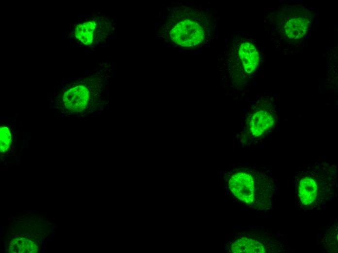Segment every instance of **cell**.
Returning a JSON list of instances; mask_svg holds the SVG:
<instances>
[{"instance_id":"obj_3","label":"cell","mask_w":338,"mask_h":253,"mask_svg":"<svg viewBox=\"0 0 338 253\" xmlns=\"http://www.w3.org/2000/svg\"><path fill=\"white\" fill-rule=\"evenodd\" d=\"M229 188L233 195L246 204L254 200V182L252 176L245 172L233 174L229 181Z\"/></svg>"},{"instance_id":"obj_4","label":"cell","mask_w":338,"mask_h":253,"mask_svg":"<svg viewBox=\"0 0 338 253\" xmlns=\"http://www.w3.org/2000/svg\"><path fill=\"white\" fill-rule=\"evenodd\" d=\"M275 113L270 109L263 108L255 111L249 119L248 125L250 133L259 138L269 133L276 124Z\"/></svg>"},{"instance_id":"obj_8","label":"cell","mask_w":338,"mask_h":253,"mask_svg":"<svg viewBox=\"0 0 338 253\" xmlns=\"http://www.w3.org/2000/svg\"><path fill=\"white\" fill-rule=\"evenodd\" d=\"M317 190L314 179L308 177L302 178L299 185V195L302 203L305 205L311 204L316 198Z\"/></svg>"},{"instance_id":"obj_6","label":"cell","mask_w":338,"mask_h":253,"mask_svg":"<svg viewBox=\"0 0 338 253\" xmlns=\"http://www.w3.org/2000/svg\"><path fill=\"white\" fill-rule=\"evenodd\" d=\"M310 21L305 15H296L287 18L284 25L285 33L289 39L298 40L306 33Z\"/></svg>"},{"instance_id":"obj_2","label":"cell","mask_w":338,"mask_h":253,"mask_svg":"<svg viewBox=\"0 0 338 253\" xmlns=\"http://www.w3.org/2000/svg\"><path fill=\"white\" fill-rule=\"evenodd\" d=\"M91 87V84L81 82L68 88L62 99L65 109L72 113L86 111L91 103L95 91H92Z\"/></svg>"},{"instance_id":"obj_7","label":"cell","mask_w":338,"mask_h":253,"mask_svg":"<svg viewBox=\"0 0 338 253\" xmlns=\"http://www.w3.org/2000/svg\"><path fill=\"white\" fill-rule=\"evenodd\" d=\"M239 55L245 72H254L257 68L260 56L256 47L252 43L244 42L240 46Z\"/></svg>"},{"instance_id":"obj_5","label":"cell","mask_w":338,"mask_h":253,"mask_svg":"<svg viewBox=\"0 0 338 253\" xmlns=\"http://www.w3.org/2000/svg\"><path fill=\"white\" fill-rule=\"evenodd\" d=\"M108 25L106 22H100L96 19L78 24L75 30L76 38L86 45H92L97 38L102 37L105 31H108Z\"/></svg>"},{"instance_id":"obj_10","label":"cell","mask_w":338,"mask_h":253,"mask_svg":"<svg viewBox=\"0 0 338 253\" xmlns=\"http://www.w3.org/2000/svg\"><path fill=\"white\" fill-rule=\"evenodd\" d=\"M11 143V137L9 129L6 126L0 128V151H5Z\"/></svg>"},{"instance_id":"obj_9","label":"cell","mask_w":338,"mask_h":253,"mask_svg":"<svg viewBox=\"0 0 338 253\" xmlns=\"http://www.w3.org/2000/svg\"><path fill=\"white\" fill-rule=\"evenodd\" d=\"M233 253H263L265 249L263 245L258 241L242 237L235 241L231 246Z\"/></svg>"},{"instance_id":"obj_1","label":"cell","mask_w":338,"mask_h":253,"mask_svg":"<svg viewBox=\"0 0 338 253\" xmlns=\"http://www.w3.org/2000/svg\"><path fill=\"white\" fill-rule=\"evenodd\" d=\"M206 18L202 13L184 9L178 13L168 25L170 39L179 46L196 47L206 41L208 35Z\"/></svg>"}]
</instances>
